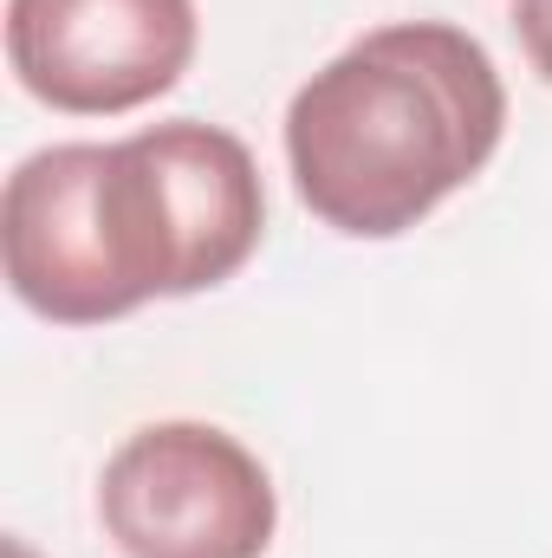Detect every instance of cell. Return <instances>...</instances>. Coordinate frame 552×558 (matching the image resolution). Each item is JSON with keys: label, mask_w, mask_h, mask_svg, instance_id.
<instances>
[{"label": "cell", "mask_w": 552, "mask_h": 558, "mask_svg": "<svg viewBox=\"0 0 552 558\" xmlns=\"http://www.w3.org/2000/svg\"><path fill=\"white\" fill-rule=\"evenodd\" d=\"M514 33H520L527 65L552 85V0H514Z\"/></svg>", "instance_id": "5"}, {"label": "cell", "mask_w": 552, "mask_h": 558, "mask_svg": "<svg viewBox=\"0 0 552 558\" xmlns=\"http://www.w3.org/2000/svg\"><path fill=\"white\" fill-rule=\"evenodd\" d=\"M267 234L254 149L202 118L33 149L0 195L13 299L46 325H111L235 279Z\"/></svg>", "instance_id": "1"}, {"label": "cell", "mask_w": 552, "mask_h": 558, "mask_svg": "<svg viewBox=\"0 0 552 558\" xmlns=\"http://www.w3.org/2000/svg\"><path fill=\"white\" fill-rule=\"evenodd\" d=\"M195 0H7V65L65 118H124L195 65Z\"/></svg>", "instance_id": "4"}, {"label": "cell", "mask_w": 552, "mask_h": 558, "mask_svg": "<svg viewBox=\"0 0 552 558\" xmlns=\"http://www.w3.org/2000/svg\"><path fill=\"white\" fill-rule=\"evenodd\" d=\"M98 520L124 558H267L279 494L241 435L215 422H149L105 461Z\"/></svg>", "instance_id": "3"}, {"label": "cell", "mask_w": 552, "mask_h": 558, "mask_svg": "<svg viewBox=\"0 0 552 558\" xmlns=\"http://www.w3.org/2000/svg\"><path fill=\"white\" fill-rule=\"evenodd\" d=\"M299 202L345 241H397L507 137L494 52L448 20H397L325 59L286 105Z\"/></svg>", "instance_id": "2"}]
</instances>
